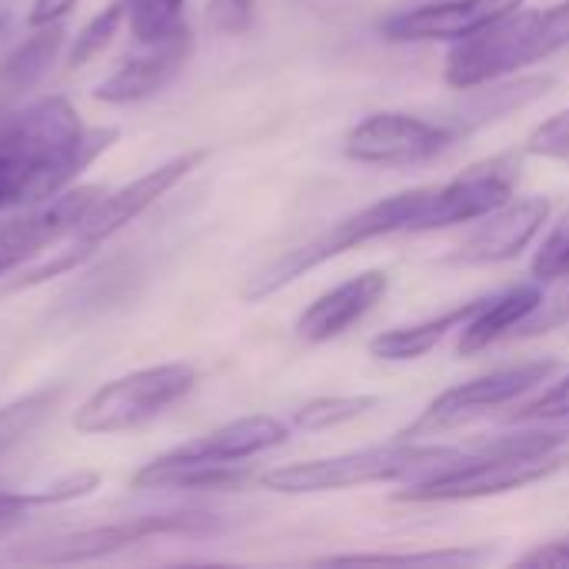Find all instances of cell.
Segmentation results:
<instances>
[{"label":"cell","instance_id":"obj_1","mask_svg":"<svg viewBox=\"0 0 569 569\" xmlns=\"http://www.w3.org/2000/svg\"><path fill=\"white\" fill-rule=\"evenodd\" d=\"M567 440L569 430H530V433L500 437L480 447L477 453H463L457 463L413 480L403 493H397V500L457 503V500H480V497H497L507 490L530 487L567 467V453H560Z\"/></svg>","mask_w":569,"mask_h":569},{"label":"cell","instance_id":"obj_35","mask_svg":"<svg viewBox=\"0 0 569 569\" xmlns=\"http://www.w3.org/2000/svg\"><path fill=\"white\" fill-rule=\"evenodd\" d=\"M80 0H30V13H27V27H43V23H57L63 20Z\"/></svg>","mask_w":569,"mask_h":569},{"label":"cell","instance_id":"obj_31","mask_svg":"<svg viewBox=\"0 0 569 569\" xmlns=\"http://www.w3.org/2000/svg\"><path fill=\"white\" fill-rule=\"evenodd\" d=\"M527 153L550 157V160H569V110L553 113L527 137Z\"/></svg>","mask_w":569,"mask_h":569},{"label":"cell","instance_id":"obj_10","mask_svg":"<svg viewBox=\"0 0 569 569\" xmlns=\"http://www.w3.org/2000/svg\"><path fill=\"white\" fill-rule=\"evenodd\" d=\"M207 157H210L207 150H183V153L157 163L153 170L140 173L137 180H130V183H123L117 190H103V197L93 203V210L87 213V220L73 233V240L83 243V247H90V250H97L100 243H107L110 237H117L123 227H130L133 220H140L150 207H157L193 170H200V163Z\"/></svg>","mask_w":569,"mask_h":569},{"label":"cell","instance_id":"obj_32","mask_svg":"<svg viewBox=\"0 0 569 569\" xmlns=\"http://www.w3.org/2000/svg\"><path fill=\"white\" fill-rule=\"evenodd\" d=\"M510 420L513 423H553V420H569V377H563L553 390H547L540 400L513 410Z\"/></svg>","mask_w":569,"mask_h":569},{"label":"cell","instance_id":"obj_25","mask_svg":"<svg viewBox=\"0 0 569 569\" xmlns=\"http://www.w3.org/2000/svg\"><path fill=\"white\" fill-rule=\"evenodd\" d=\"M377 407H380V397H367V393H360V397H320V400L303 403L293 413V427H300L307 433L333 430V427H343L350 420L367 417Z\"/></svg>","mask_w":569,"mask_h":569},{"label":"cell","instance_id":"obj_28","mask_svg":"<svg viewBox=\"0 0 569 569\" xmlns=\"http://www.w3.org/2000/svg\"><path fill=\"white\" fill-rule=\"evenodd\" d=\"M533 277L543 280H567L569 277V210L553 223L533 257Z\"/></svg>","mask_w":569,"mask_h":569},{"label":"cell","instance_id":"obj_36","mask_svg":"<svg viewBox=\"0 0 569 569\" xmlns=\"http://www.w3.org/2000/svg\"><path fill=\"white\" fill-rule=\"evenodd\" d=\"M10 123H13V107L0 97V147H3V140L10 133Z\"/></svg>","mask_w":569,"mask_h":569},{"label":"cell","instance_id":"obj_8","mask_svg":"<svg viewBox=\"0 0 569 569\" xmlns=\"http://www.w3.org/2000/svg\"><path fill=\"white\" fill-rule=\"evenodd\" d=\"M560 370L557 360H530V363H513V367H500V370H490L483 377H473L460 387H450L443 390L420 417L417 423H410L403 433V440L410 437H420V433H437V430H450V427H460L493 407H503V403H513L517 397L530 393L533 387L547 383L553 373Z\"/></svg>","mask_w":569,"mask_h":569},{"label":"cell","instance_id":"obj_29","mask_svg":"<svg viewBox=\"0 0 569 569\" xmlns=\"http://www.w3.org/2000/svg\"><path fill=\"white\" fill-rule=\"evenodd\" d=\"M257 13V0H207L203 7V23L217 37H240L250 30Z\"/></svg>","mask_w":569,"mask_h":569},{"label":"cell","instance_id":"obj_11","mask_svg":"<svg viewBox=\"0 0 569 569\" xmlns=\"http://www.w3.org/2000/svg\"><path fill=\"white\" fill-rule=\"evenodd\" d=\"M190 50H193V37L187 23L167 37L137 43V50L123 57L113 67V73H107L93 87V100L103 107H133L157 97L180 77V70L190 60Z\"/></svg>","mask_w":569,"mask_h":569},{"label":"cell","instance_id":"obj_6","mask_svg":"<svg viewBox=\"0 0 569 569\" xmlns=\"http://www.w3.org/2000/svg\"><path fill=\"white\" fill-rule=\"evenodd\" d=\"M197 387V370L190 363H157L120 373L100 383L73 413V430L80 437H117L130 433L163 410L180 403Z\"/></svg>","mask_w":569,"mask_h":569},{"label":"cell","instance_id":"obj_12","mask_svg":"<svg viewBox=\"0 0 569 569\" xmlns=\"http://www.w3.org/2000/svg\"><path fill=\"white\" fill-rule=\"evenodd\" d=\"M100 197H103V187L73 183L60 190L57 197L33 203L30 213L0 227V260H10L13 267H20L27 257L40 253L43 247H53L63 237H73Z\"/></svg>","mask_w":569,"mask_h":569},{"label":"cell","instance_id":"obj_33","mask_svg":"<svg viewBox=\"0 0 569 569\" xmlns=\"http://www.w3.org/2000/svg\"><path fill=\"white\" fill-rule=\"evenodd\" d=\"M569 323V290H560L553 297H543L537 303V310L513 330L517 337H537V333H550L557 327Z\"/></svg>","mask_w":569,"mask_h":569},{"label":"cell","instance_id":"obj_4","mask_svg":"<svg viewBox=\"0 0 569 569\" xmlns=\"http://www.w3.org/2000/svg\"><path fill=\"white\" fill-rule=\"evenodd\" d=\"M227 530L220 513L210 510H160V513H140L127 520H113L103 527H83L77 533L33 543L27 550L10 553L13 563L30 567H77L117 557L130 547H140L147 540H213Z\"/></svg>","mask_w":569,"mask_h":569},{"label":"cell","instance_id":"obj_20","mask_svg":"<svg viewBox=\"0 0 569 569\" xmlns=\"http://www.w3.org/2000/svg\"><path fill=\"white\" fill-rule=\"evenodd\" d=\"M247 483L243 463H173L153 457L133 477V490H237Z\"/></svg>","mask_w":569,"mask_h":569},{"label":"cell","instance_id":"obj_13","mask_svg":"<svg viewBox=\"0 0 569 569\" xmlns=\"http://www.w3.org/2000/svg\"><path fill=\"white\" fill-rule=\"evenodd\" d=\"M523 7V0H437L400 10L380 23L387 40L427 43V40H467L500 17Z\"/></svg>","mask_w":569,"mask_h":569},{"label":"cell","instance_id":"obj_30","mask_svg":"<svg viewBox=\"0 0 569 569\" xmlns=\"http://www.w3.org/2000/svg\"><path fill=\"white\" fill-rule=\"evenodd\" d=\"M90 253H93L90 247H83V243L73 240L67 250H60V253H53L50 260H43V263L23 270V273L13 280V290H33V287H40V283H47V280H53V277H63V273L77 270Z\"/></svg>","mask_w":569,"mask_h":569},{"label":"cell","instance_id":"obj_37","mask_svg":"<svg viewBox=\"0 0 569 569\" xmlns=\"http://www.w3.org/2000/svg\"><path fill=\"white\" fill-rule=\"evenodd\" d=\"M0 33H3V17H0Z\"/></svg>","mask_w":569,"mask_h":569},{"label":"cell","instance_id":"obj_34","mask_svg":"<svg viewBox=\"0 0 569 569\" xmlns=\"http://www.w3.org/2000/svg\"><path fill=\"white\" fill-rule=\"evenodd\" d=\"M520 567H569V537H557V540H547L540 547H533L530 553H523L517 560Z\"/></svg>","mask_w":569,"mask_h":569},{"label":"cell","instance_id":"obj_24","mask_svg":"<svg viewBox=\"0 0 569 569\" xmlns=\"http://www.w3.org/2000/svg\"><path fill=\"white\" fill-rule=\"evenodd\" d=\"M490 550H433V553H350L317 560L320 567H467L487 560Z\"/></svg>","mask_w":569,"mask_h":569},{"label":"cell","instance_id":"obj_16","mask_svg":"<svg viewBox=\"0 0 569 569\" xmlns=\"http://www.w3.org/2000/svg\"><path fill=\"white\" fill-rule=\"evenodd\" d=\"M390 290L387 270H367L360 277L343 280L340 287L317 297L297 320V337L307 343H327L360 323Z\"/></svg>","mask_w":569,"mask_h":569},{"label":"cell","instance_id":"obj_22","mask_svg":"<svg viewBox=\"0 0 569 569\" xmlns=\"http://www.w3.org/2000/svg\"><path fill=\"white\" fill-rule=\"evenodd\" d=\"M553 87V77H523L517 83H500V87H490V90H473V97L460 107V113L453 120H447L457 133H467L480 123H490V120H500L507 117L510 110H520L527 107L530 100L543 97L547 90Z\"/></svg>","mask_w":569,"mask_h":569},{"label":"cell","instance_id":"obj_15","mask_svg":"<svg viewBox=\"0 0 569 569\" xmlns=\"http://www.w3.org/2000/svg\"><path fill=\"white\" fill-rule=\"evenodd\" d=\"M287 437H290V427L283 420L270 413H253V417L230 420L203 437H193L160 457L173 463H243L287 443Z\"/></svg>","mask_w":569,"mask_h":569},{"label":"cell","instance_id":"obj_5","mask_svg":"<svg viewBox=\"0 0 569 569\" xmlns=\"http://www.w3.org/2000/svg\"><path fill=\"white\" fill-rule=\"evenodd\" d=\"M420 200H423V187L387 197V200H377V203L343 217L327 233L307 240L303 247L287 250L283 257L267 263L257 277H250V283L243 287V300L260 303V300L280 293L283 287H290L293 280H300L303 273H310L313 267H320V263H327V260H333V257H340V253H347V250H353V247H360L367 240L390 237V233H407L417 210H420Z\"/></svg>","mask_w":569,"mask_h":569},{"label":"cell","instance_id":"obj_9","mask_svg":"<svg viewBox=\"0 0 569 569\" xmlns=\"http://www.w3.org/2000/svg\"><path fill=\"white\" fill-rule=\"evenodd\" d=\"M460 133L447 120H423L400 110L370 113L347 133V157L357 163H377V167H410L427 163L437 153H443Z\"/></svg>","mask_w":569,"mask_h":569},{"label":"cell","instance_id":"obj_18","mask_svg":"<svg viewBox=\"0 0 569 569\" xmlns=\"http://www.w3.org/2000/svg\"><path fill=\"white\" fill-rule=\"evenodd\" d=\"M63 40H67V30L60 20L30 27V33L13 50H7L0 57V97L13 100V97H23L27 90H33L57 63Z\"/></svg>","mask_w":569,"mask_h":569},{"label":"cell","instance_id":"obj_2","mask_svg":"<svg viewBox=\"0 0 569 569\" xmlns=\"http://www.w3.org/2000/svg\"><path fill=\"white\" fill-rule=\"evenodd\" d=\"M569 47V0L500 17L480 33L457 40L447 57V83L457 90L483 87L517 73L527 63L547 60Z\"/></svg>","mask_w":569,"mask_h":569},{"label":"cell","instance_id":"obj_27","mask_svg":"<svg viewBox=\"0 0 569 569\" xmlns=\"http://www.w3.org/2000/svg\"><path fill=\"white\" fill-rule=\"evenodd\" d=\"M187 0H127V27L137 43L157 40L183 27Z\"/></svg>","mask_w":569,"mask_h":569},{"label":"cell","instance_id":"obj_3","mask_svg":"<svg viewBox=\"0 0 569 569\" xmlns=\"http://www.w3.org/2000/svg\"><path fill=\"white\" fill-rule=\"evenodd\" d=\"M460 457H463V450H457V447L397 440L387 447H367V450H353V453H340V457L273 467L260 477V487H267L273 493H327V490L393 483V480L413 483L420 477H430V473L457 463Z\"/></svg>","mask_w":569,"mask_h":569},{"label":"cell","instance_id":"obj_7","mask_svg":"<svg viewBox=\"0 0 569 569\" xmlns=\"http://www.w3.org/2000/svg\"><path fill=\"white\" fill-rule=\"evenodd\" d=\"M520 180V157L517 153H500L490 160H480L467 167L460 177L440 183V187H423L420 210L410 223L407 233H427L453 223H473L497 207H503L513 197V187Z\"/></svg>","mask_w":569,"mask_h":569},{"label":"cell","instance_id":"obj_26","mask_svg":"<svg viewBox=\"0 0 569 569\" xmlns=\"http://www.w3.org/2000/svg\"><path fill=\"white\" fill-rule=\"evenodd\" d=\"M120 23H127V0H110L103 10H97L73 37V47L67 53V67H87L97 53H103V47L117 37Z\"/></svg>","mask_w":569,"mask_h":569},{"label":"cell","instance_id":"obj_19","mask_svg":"<svg viewBox=\"0 0 569 569\" xmlns=\"http://www.w3.org/2000/svg\"><path fill=\"white\" fill-rule=\"evenodd\" d=\"M487 297L480 300H467V303H457L450 310H443L440 317H430V320H420L413 327H397V330H387L380 337L370 340V353L380 357V360H390V363H403V360H417L423 353H430L450 330H460L480 307H483Z\"/></svg>","mask_w":569,"mask_h":569},{"label":"cell","instance_id":"obj_23","mask_svg":"<svg viewBox=\"0 0 569 569\" xmlns=\"http://www.w3.org/2000/svg\"><path fill=\"white\" fill-rule=\"evenodd\" d=\"M63 400V387H40L23 397L0 403V457H7L17 443H23Z\"/></svg>","mask_w":569,"mask_h":569},{"label":"cell","instance_id":"obj_14","mask_svg":"<svg viewBox=\"0 0 569 569\" xmlns=\"http://www.w3.org/2000/svg\"><path fill=\"white\" fill-rule=\"evenodd\" d=\"M550 217V203L543 197H523V200H507L493 213L480 217V223L463 237V243L450 253L453 263H500L520 257L533 237L543 230Z\"/></svg>","mask_w":569,"mask_h":569},{"label":"cell","instance_id":"obj_17","mask_svg":"<svg viewBox=\"0 0 569 569\" xmlns=\"http://www.w3.org/2000/svg\"><path fill=\"white\" fill-rule=\"evenodd\" d=\"M540 300H543L540 280H533V283H517V287H507L503 293L487 297L483 307L460 327L457 350H460L463 357H470V353H480V350H487L490 343L510 337V333L537 310Z\"/></svg>","mask_w":569,"mask_h":569},{"label":"cell","instance_id":"obj_21","mask_svg":"<svg viewBox=\"0 0 569 569\" xmlns=\"http://www.w3.org/2000/svg\"><path fill=\"white\" fill-rule=\"evenodd\" d=\"M100 490V473L97 470H77V473H63L53 483L40 487V490H0V533L17 527L20 520H27L30 510H43V507H67L77 503L90 493Z\"/></svg>","mask_w":569,"mask_h":569}]
</instances>
